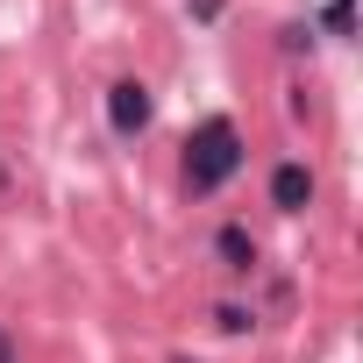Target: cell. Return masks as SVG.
<instances>
[{
    "mask_svg": "<svg viewBox=\"0 0 363 363\" xmlns=\"http://www.w3.org/2000/svg\"><path fill=\"white\" fill-rule=\"evenodd\" d=\"M214 320H221V328H228V335H242V328H250V320H257V313H242V306H221V313H214Z\"/></svg>",
    "mask_w": 363,
    "mask_h": 363,
    "instance_id": "cell-6",
    "label": "cell"
},
{
    "mask_svg": "<svg viewBox=\"0 0 363 363\" xmlns=\"http://www.w3.org/2000/svg\"><path fill=\"white\" fill-rule=\"evenodd\" d=\"M0 363H15V349H8V335H0Z\"/></svg>",
    "mask_w": 363,
    "mask_h": 363,
    "instance_id": "cell-7",
    "label": "cell"
},
{
    "mask_svg": "<svg viewBox=\"0 0 363 363\" xmlns=\"http://www.w3.org/2000/svg\"><path fill=\"white\" fill-rule=\"evenodd\" d=\"M320 22H328V36H349V29H356V0H328Z\"/></svg>",
    "mask_w": 363,
    "mask_h": 363,
    "instance_id": "cell-5",
    "label": "cell"
},
{
    "mask_svg": "<svg viewBox=\"0 0 363 363\" xmlns=\"http://www.w3.org/2000/svg\"><path fill=\"white\" fill-rule=\"evenodd\" d=\"M171 363H193V356H171Z\"/></svg>",
    "mask_w": 363,
    "mask_h": 363,
    "instance_id": "cell-8",
    "label": "cell"
},
{
    "mask_svg": "<svg viewBox=\"0 0 363 363\" xmlns=\"http://www.w3.org/2000/svg\"><path fill=\"white\" fill-rule=\"evenodd\" d=\"M271 207L278 214H306L313 207V171L306 164H278L271 171Z\"/></svg>",
    "mask_w": 363,
    "mask_h": 363,
    "instance_id": "cell-3",
    "label": "cell"
},
{
    "mask_svg": "<svg viewBox=\"0 0 363 363\" xmlns=\"http://www.w3.org/2000/svg\"><path fill=\"white\" fill-rule=\"evenodd\" d=\"M214 257H221V271H257V235H250L242 221H228V228L214 235Z\"/></svg>",
    "mask_w": 363,
    "mask_h": 363,
    "instance_id": "cell-4",
    "label": "cell"
},
{
    "mask_svg": "<svg viewBox=\"0 0 363 363\" xmlns=\"http://www.w3.org/2000/svg\"><path fill=\"white\" fill-rule=\"evenodd\" d=\"M107 121H114V135H143L150 128V86H135V79L107 86Z\"/></svg>",
    "mask_w": 363,
    "mask_h": 363,
    "instance_id": "cell-2",
    "label": "cell"
},
{
    "mask_svg": "<svg viewBox=\"0 0 363 363\" xmlns=\"http://www.w3.org/2000/svg\"><path fill=\"white\" fill-rule=\"evenodd\" d=\"M235 171H242V135H235V121H228V114L200 121L193 143H186V186H193V193H221Z\"/></svg>",
    "mask_w": 363,
    "mask_h": 363,
    "instance_id": "cell-1",
    "label": "cell"
}]
</instances>
